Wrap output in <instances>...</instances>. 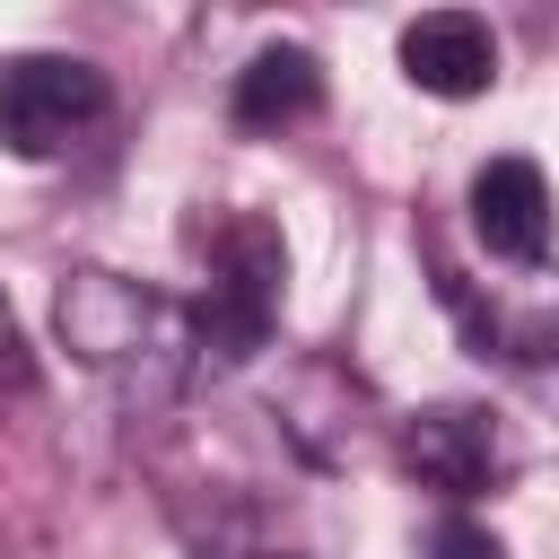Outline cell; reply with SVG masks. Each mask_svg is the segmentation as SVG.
<instances>
[{
    "mask_svg": "<svg viewBox=\"0 0 559 559\" xmlns=\"http://www.w3.org/2000/svg\"><path fill=\"white\" fill-rule=\"evenodd\" d=\"M114 114V79L79 52H0V148L44 166L70 157L105 131Z\"/></svg>",
    "mask_w": 559,
    "mask_h": 559,
    "instance_id": "3",
    "label": "cell"
},
{
    "mask_svg": "<svg viewBox=\"0 0 559 559\" xmlns=\"http://www.w3.org/2000/svg\"><path fill=\"white\" fill-rule=\"evenodd\" d=\"M393 52H402V79H411L419 96L463 105V96H489V87H498V35H489V17H472V9H428V17H411Z\"/></svg>",
    "mask_w": 559,
    "mask_h": 559,
    "instance_id": "7",
    "label": "cell"
},
{
    "mask_svg": "<svg viewBox=\"0 0 559 559\" xmlns=\"http://www.w3.org/2000/svg\"><path fill=\"white\" fill-rule=\"evenodd\" d=\"M26 384H35V358H26V332H17V314L0 297V393H26Z\"/></svg>",
    "mask_w": 559,
    "mask_h": 559,
    "instance_id": "10",
    "label": "cell"
},
{
    "mask_svg": "<svg viewBox=\"0 0 559 559\" xmlns=\"http://www.w3.org/2000/svg\"><path fill=\"white\" fill-rule=\"evenodd\" d=\"M463 201H472V236L498 271H550V175L533 157H489Z\"/></svg>",
    "mask_w": 559,
    "mask_h": 559,
    "instance_id": "6",
    "label": "cell"
},
{
    "mask_svg": "<svg viewBox=\"0 0 559 559\" xmlns=\"http://www.w3.org/2000/svg\"><path fill=\"white\" fill-rule=\"evenodd\" d=\"M227 114H236V131H297V122H314L323 114V61L306 44H262L236 70Z\"/></svg>",
    "mask_w": 559,
    "mask_h": 559,
    "instance_id": "8",
    "label": "cell"
},
{
    "mask_svg": "<svg viewBox=\"0 0 559 559\" xmlns=\"http://www.w3.org/2000/svg\"><path fill=\"white\" fill-rule=\"evenodd\" d=\"M280 288H288V245L271 218L253 210H227L210 227V262H201V288L183 297L192 306V358L201 376H227L245 358L271 349L280 332Z\"/></svg>",
    "mask_w": 559,
    "mask_h": 559,
    "instance_id": "2",
    "label": "cell"
},
{
    "mask_svg": "<svg viewBox=\"0 0 559 559\" xmlns=\"http://www.w3.org/2000/svg\"><path fill=\"white\" fill-rule=\"evenodd\" d=\"M419 559H507V542L480 524V515H463V507H445L437 524H428V542H419Z\"/></svg>",
    "mask_w": 559,
    "mask_h": 559,
    "instance_id": "9",
    "label": "cell"
},
{
    "mask_svg": "<svg viewBox=\"0 0 559 559\" xmlns=\"http://www.w3.org/2000/svg\"><path fill=\"white\" fill-rule=\"evenodd\" d=\"M437 297L463 323V341L480 358H515V367H550L559 358V271H507V280H463L454 262H437Z\"/></svg>",
    "mask_w": 559,
    "mask_h": 559,
    "instance_id": "5",
    "label": "cell"
},
{
    "mask_svg": "<svg viewBox=\"0 0 559 559\" xmlns=\"http://www.w3.org/2000/svg\"><path fill=\"white\" fill-rule=\"evenodd\" d=\"M393 463L419 489H437L445 507H472L515 472V445H507V419L489 402H428V411L393 419Z\"/></svg>",
    "mask_w": 559,
    "mask_h": 559,
    "instance_id": "4",
    "label": "cell"
},
{
    "mask_svg": "<svg viewBox=\"0 0 559 559\" xmlns=\"http://www.w3.org/2000/svg\"><path fill=\"white\" fill-rule=\"evenodd\" d=\"M52 332L79 367L114 376L122 393L140 402H166L183 384H201V358H192V306L166 297V288H140L122 271H70L52 288Z\"/></svg>",
    "mask_w": 559,
    "mask_h": 559,
    "instance_id": "1",
    "label": "cell"
}]
</instances>
